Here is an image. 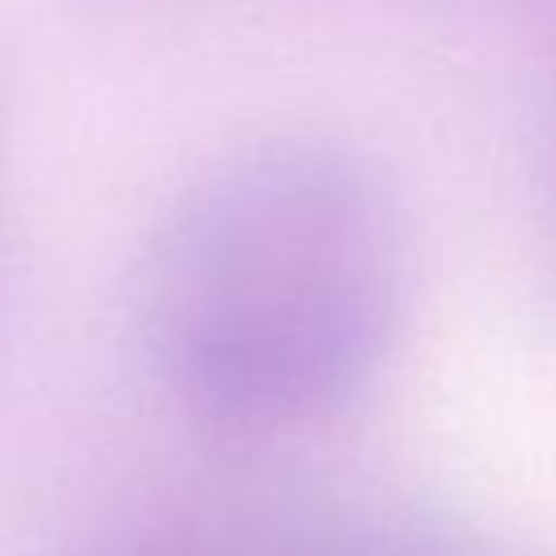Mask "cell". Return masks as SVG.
Instances as JSON below:
<instances>
[{
  "label": "cell",
  "instance_id": "cell-1",
  "mask_svg": "<svg viewBox=\"0 0 556 556\" xmlns=\"http://www.w3.org/2000/svg\"><path fill=\"white\" fill-rule=\"evenodd\" d=\"M395 226L374 182L313 143L213 165L148 256V334L182 395L291 421L374 361L395 304Z\"/></svg>",
  "mask_w": 556,
  "mask_h": 556
}]
</instances>
